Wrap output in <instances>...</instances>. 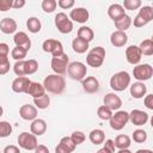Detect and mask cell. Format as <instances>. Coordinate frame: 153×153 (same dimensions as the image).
I'll return each instance as SVG.
<instances>
[{
	"instance_id": "25",
	"label": "cell",
	"mask_w": 153,
	"mask_h": 153,
	"mask_svg": "<svg viewBox=\"0 0 153 153\" xmlns=\"http://www.w3.org/2000/svg\"><path fill=\"white\" fill-rule=\"evenodd\" d=\"M76 37L82 39V41H86L87 43H90L94 37V32L88 26H81V27L78 29V36Z\"/></svg>"
},
{
	"instance_id": "56",
	"label": "cell",
	"mask_w": 153,
	"mask_h": 153,
	"mask_svg": "<svg viewBox=\"0 0 153 153\" xmlns=\"http://www.w3.org/2000/svg\"><path fill=\"white\" fill-rule=\"evenodd\" d=\"M117 153H131V151H129L128 148H124V149H118Z\"/></svg>"
},
{
	"instance_id": "26",
	"label": "cell",
	"mask_w": 153,
	"mask_h": 153,
	"mask_svg": "<svg viewBox=\"0 0 153 153\" xmlns=\"http://www.w3.org/2000/svg\"><path fill=\"white\" fill-rule=\"evenodd\" d=\"M114 23H115V26H116V29L118 31H123L124 32L127 29L130 27V25H131V18L128 14H124L121 18H118L117 20H115Z\"/></svg>"
},
{
	"instance_id": "30",
	"label": "cell",
	"mask_w": 153,
	"mask_h": 153,
	"mask_svg": "<svg viewBox=\"0 0 153 153\" xmlns=\"http://www.w3.org/2000/svg\"><path fill=\"white\" fill-rule=\"evenodd\" d=\"M26 27L30 32L32 33H37L41 31V27H42V24H41V20L36 17H30L27 20H26Z\"/></svg>"
},
{
	"instance_id": "29",
	"label": "cell",
	"mask_w": 153,
	"mask_h": 153,
	"mask_svg": "<svg viewBox=\"0 0 153 153\" xmlns=\"http://www.w3.org/2000/svg\"><path fill=\"white\" fill-rule=\"evenodd\" d=\"M72 48H73V50L75 51V53H78V54H84V53H86V50L88 49V43L86 42V41H82V39H80V38H74L73 39V42H72Z\"/></svg>"
},
{
	"instance_id": "16",
	"label": "cell",
	"mask_w": 153,
	"mask_h": 153,
	"mask_svg": "<svg viewBox=\"0 0 153 153\" xmlns=\"http://www.w3.org/2000/svg\"><path fill=\"white\" fill-rule=\"evenodd\" d=\"M88 17H90V13L85 8V7H76V8H73L69 13V18L71 20H74L76 23H86L88 20Z\"/></svg>"
},
{
	"instance_id": "36",
	"label": "cell",
	"mask_w": 153,
	"mask_h": 153,
	"mask_svg": "<svg viewBox=\"0 0 153 153\" xmlns=\"http://www.w3.org/2000/svg\"><path fill=\"white\" fill-rule=\"evenodd\" d=\"M97 115H98V117H99L100 120H103V121H110V118H111V116H112V111H111L109 108H106L105 105H102V106L98 108Z\"/></svg>"
},
{
	"instance_id": "35",
	"label": "cell",
	"mask_w": 153,
	"mask_h": 153,
	"mask_svg": "<svg viewBox=\"0 0 153 153\" xmlns=\"http://www.w3.org/2000/svg\"><path fill=\"white\" fill-rule=\"evenodd\" d=\"M24 66H25V75H31V74L36 73L38 69V62L33 59L26 60Z\"/></svg>"
},
{
	"instance_id": "31",
	"label": "cell",
	"mask_w": 153,
	"mask_h": 153,
	"mask_svg": "<svg viewBox=\"0 0 153 153\" xmlns=\"http://www.w3.org/2000/svg\"><path fill=\"white\" fill-rule=\"evenodd\" d=\"M139 49L141 51L142 55H146V56H151L153 54V41L151 38L148 39H143L140 45H139Z\"/></svg>"
},
{
	"instance_id": "47",
	"label": "cell",
	"mask_w": 153,
	"mask_h": 153,
	"mask_svg": "<svg viewBox=\"0 0 153 153\" xmlns=\"http://www.w3.org/2000/svg\"><path fill=\"white\" fill-rule=\"evenodd\" d=\"M148 23L142 18V17H140L139 14L134 18V26L135 27H142V26H145V25H147Z\"/></svg>"
},
{
	"instance_id": "38",
	"label": "cell",
	"mask_w": 153,
	"mask_h": 153,
	"mask_svg": "<svg viewBox=\"0 0 153 153\" xmlns=\"http://www.w3.org/2000/svg\"><path fill=\"white\" fill-rule=\"evenodd\" d=\"M41 6H42V10L45 13H51V12H54L56 10L57 1H55V0H43Z\"/></svg>"
},
{
	"instance_id": "53",
	"label": "cell",
	"mask_w": 153,
	"mask_h": 153,
	"mask_svg": "<svg viewBox=\"0 0 153 153\" xmlns=\"http://www.w3.org/2000/svg\"><path fill=\"white\" fill-rule=\"evenodd\" d=\"M25 0H13V5H12V8H16V10H19L22 7L25 6Z\"/></svg>"
},
{
	"instance_id": "7",
	"label": "cell",
	"mask_w": 153,
	"mask_h": 153,
	"mask_svg": "<svg viewBox=\"0 0 153 153\" xmlns=\"http://www.w3.org/2000/svg\"><path fill=\"white\" fill-rule=\"evenodd\" d=\"M54 22H55V26L56 29L61 32V33H69L72 30H73V22L69 19V17L63 13V12H59L55 18H54Z\"/></svg>"
},
{
	"instance_id": "55",
	"label": "cell",
	"mask_w": 153,
	"mask_h": 153,
	"mask_svg": "<svg viewBox=\"0 0 153 153\" xmlns=\"http://www.w3.org/2000/svg\"><path fill=\"white\" fill-rule=\"evenodd\" d=\"M135 153H153L151 149H137Z\"/></svg>"
},
{
	"instance_id": "10",
	"label": "cell",
	"mask_w": 153,
	"mask_h": 153,
	"mask_svg": "<svg viewBox=\"0 0 153 153\" xmlns=\"http://www.w3.org/2000/svg\"><path fill=\"white\" fill-rule=\"evenodd\" d=\"M42 49L45 53H50L53 55V57L55 56H60L63 54V45L60 41L54 39V38H48L43 42L42 44Z\"/></svg>"
},
{
	"instance_id": "9",
	"label": "cell",
	"mask_w": 153,
	"mask_h": 153,
	"mask_svg": "<svg viewBox=\"0 0 153 153\" xmlns=\"http://www.w3.org/2000/svg\"><path fill=\"white\" fill-rule=\"evenodd\" d=\"M18 145L19 147H22L23 149H26V151H35L36 147L38 146L37 143V137L31 134V133H26V131H23L19 134L18 136Z\"/></svg>"
},
{
	"instance_id": "50",
	"label": "cell",
	"mask_w": 153,
	"mask_h": 153,
	"mask_svg": "<svg viewBox=\"0 0 153 153\" xmlns=\"http://www.w3.org/2000/svg\"><path fill=\"white\" fill-rule=\"evenodd\" d=\"M2 153H20V149H19V147H17L14 145H8L4 148Z\"/></svg>"
},
{
	"instance_id": "3",
	"label": "cell",
	"mask_w": 153,
	"mask_h": 153,
	"mask_svg": "<svg viewBox=\"0 0 153 153\" xmlns=\"http://www.w3.org/2000/svg\"><path fill=\"white\" fill-rule=\"evenodd\" d=\"M104 59H105V49L103 47H94L86 55L87 65L93 68L100 67L104 62Z\"/></svg>"
},
{
	"instance_id": "19",
	"label": "cell",
	"mask_w": 153,
	"mask_h": 153,
	"mask_svg": "<svg viewBox=\"0 0 153 153\" xmlns=\"http://www.w3.org/2000/svg\"><path fill=\"white\" fill-rule=\"evenodd\" d=\"M30 130L31 134H33L35 136H41L47 131V122L42 118H36L31 122Z\"/></svg>"
},
{
	"instance_id": "45",
	"label": "cell",
	"mask_w": 153,
	"mask_h": 153,
	"mask_svg": "<svg viewBox=\"0 0 153 153\" xmlns=\"http://www.w3.org/2000/svg\"><path fill=\"white\" fill-rule=\"evenodd\" d=\"M57 5L63 10H68L74 6V0H59Z\"/></svg>"
},
{
	"instance_id": "57",
	"label": "cell",
	"mask_w": 153,
	"mask_h": 153,
	"mask_svg": "<svg viewBox=\"0 0 153 153\" xmlns=\"http://www.w3.org/2000/svg\"><path fill=\"white\" fill-rule=\"evenodd\" d=\"M97 153H110V152H109L106 148H104V147H103V148H100L99 151H97Z\"/></svg>"
},
{
	"instance_id": "54",
	"label": "cell",
	"mask_w": 153,
	"mask_h": 153,
	"mask_svg": "<svg viewBox=\"0 0 153 153\" xmlns=\"http://www.w3.org/2000/svg\"><path fill=\"white\" fill-rule=\"evenodd\" d=\"M35 153H49V149L44 145H38L35 149Z\"/></svg>"
},
{
	"instance_id": "37",
	"label": "cell",
	"mask_w": 153,
	"mask_h": 153,
	"mask_svg": "<svg viewBox=\"0 0 153 153\" xmlns=\"http://www.w3.org/2000/svg\"><path fill=\"white\" fill-rule=\"evenodd\" d=\"M12 133V126L7 121H0V137H7Z\"/></svg>"
},
{
	"instance_id": "14",
	"label": "cell",
	"mask_w": 153,
	"mask_h": 153,
	"mask_svg": "<svg viewBox=\"0 0 153 153\" xmlns=\"http://www.w3.org/2000/svg\"><path fill=\"white\" fill-rule=\"evenodd\" d=\"M31 80L27 76H18L12 81V91L16 93H26Z\"/></svg>"
},
{
	"instance_id": "21",
	"label": "cell",
	"mask_w": 153,
	"mask_h": 153,
	"mask_svg": "<svg viewBox=\"0 0 153 153\" xmlns=\"http://www.w3.org/2000/svg\"><path fill=\"white\" fill-rule=\"evenodd\" d=\"M13 41L16 43L17 47H22V48H25L27 51L30 50L31 48V41L29 38V36L23 32V31H19V32H16L14 37H13Z\"/></svg>"
},
{
	"instance_id": "18",
	"label": "cell",
	"mask_w": 153,
	"mask_h": 153,
	"mask_svg": "<svg viewBox=\"0 0 153 153\" xmlns=\"http://www.w3.org/2000/svg\"><path fill=\"white\" fill-rule=\"evenodd\" d=\"M127 41H128V36H127V33L123 32V31L116 30V31H114V32L111 33V36H110V42H111V44H112L114 47H116V48L124 47L126 43H127Z\"/></svg>"
},
{
	"instance_id": "49",
	"label": "cell",
	"mask_w": 153,
	"mask_h": 153,
	"mask_svg": "<svg viewBox=\"0 0 153 153\" xmlns=\"http://www.w3.org/2000/svg\"><path fill=\"white\" fill-rule=\"evenodd\" d=\"M143 103H145V106L149 110H153V94H147L143 99Z\"/></svg>"
},
{
	"instance_id": "15",
	"label": "cell",
	"mask_w": 153,
	"mask_h": 153,
	"mask_svg": "<svg viewBox=\"0 0 153 153\" xmlns=\"http://www.w3.org/2000/svg\"><path fill=\"white\" fill-rule=\"evenodd\" d=\"M19 116L25 121H33L37 118V108L31 104H24L19 109Z\"/></svg>"
},
{
	"instance_id": "34",
	"label": "cell",
	"mask_w": 153,
	"mask_h": 153,
	"mask_svg": "<svg viewBox=\"0 0 153 153\" xmlns=\"http://www.w3.org/2000/svg\"><path fill=\"white\" fill-rule=\"evenodd\" d=\"M137 14L140 17H142L147 23H149L153 19V7H151V6H142L139 10Z\"/></svg>"
},
{
	"instance_id": "48",
	"label": "cell",
	"mask_w": 153,
	"mask_h": 153,
	"mask_svg": "<svg viewBox=\"0 0 153 153\" xmlns=\"http://www.w3.org/2000/svg\"><path fill=\"white\" fill-rule=\"evenodd\" d=\"M10 48L6 43H0V57H8Z\"/></svg>"
},
{
	"instance_id": "59",
	"label": "cell",
	"mask_w": 153,
	"mask_h": 153,
	"mask_svg": "<svg viewBox=\"0 0 153 153\" xmlns=\"http://www.w3.org/2000/svg\"><path fill=\"white\" fill-rule=\"evenodd\" d=\"M0 153H2V152H1V151H0Z\"/></svg>"
},
{
	"instance_id": "43",
	"label": "cell",
	"mask_w": 153,
	"mask_h": 153,
	"mask_svg": "<svg viewBox=\"0 0 153 153\" xmlns=\"http://www.w3.org/2000/svg\"><path fill=\"white\" fill-rule=\"evenodd\" d=\"M10 67H11V65H10L8 57H0V75L8 73Z\"/></svg>"
},
{
	"instance_id": "4",
	"label": "cell",
	"mask_w": 153,
	"mask_h": 153,
	"mask_svg": "<svg viewBox=\"0 0 153 153\" xmlns=\"http://www.w3.org/2000/svg\"><path fill=\"white\" fill-rule=\"evenodd\" d=\"M67 73H68L71 79H73L75 81H81L86 78L87 67H86V65H84L80 61H74V62H71L68 65Z\"/></svg>"
},
{
	"instance_id": "51",
	"label": "cell",
	"mask_w": 153,
	"mask_h": 153,
	"mask_svg": "<svg viewBox=\"0 0 153 153\" xmlns=\"http://www.w3.org/2000/svg\"><path fill=\"white\" fill-rule=\"evenodd\" d=\"M104 148H106V149H108L110 153H114V152H115V145H114V140H111V139L105 140Z\"/></svg>"
},
{
	"instance_id": "22",
	"label": "cell",
	"mask_w": 153,
	"mask_h": 153,
	"mask_svg": "<svg viewBox=\"0 0 153 153\" xmlns=\"http://www.w3.org/2000/svg\"><path fill=\"white\" fill-rule=\"evenodd\" d=\"M147 93V87L143 82H140V81H136L134 82L131 86H130V94L133 98L135 99H140V98H143Z\"/></svg>"
},
{
	"instance_id": "32",
	"label": "cell",
	"mask_w": 153,
	"mask_h": 153,
	"mask_svg": "<svg viewBox=\"0 0 153 153\" xmlns=\"http://www.w3.org/2000/svg\"><path fill=\"white\" fill-rule=\"evenodd\" d=\"M26 54H27V50L25 48H22V47H14L11 51V56L16 60V61H23L25 57H26Z\"/></svg>"
},
{
	"instance_id": "5",
	"label": "cell",
	"mask_w": 153,
	"mask_h": 153,
	"mask_svg": "<svg viewBox=\"0 0 153 153\" xmlns=\"http://www.w3.org/2000/svg\"><path fill=\"white\" fill-rule=\"evenodd\" d=\"M109 122H110V127L114 130H121L129 122V112L124 110H117L115 114H112Z\"/></svg>"
},
{
	"instance_id": "2",
	"label": "cell",
	"mask_w": 153,
	"mask_h": 153,
	"mask_svg": "<svg viewBox=\"0 0 153 153\" xmlns=\"http://www.w3.org/2000/svg\"><path fill=\"white\" fill-rule=\"evenodd\" d=\"M130 85V75L126 71L115 73L110 79V87L115 92H122Z\"/></svg>"
},
{
	"instance_id": "11",
	"label": "cell",
	"mask_w": 153,
	"mask_h": 153,
	"mask_svg": "<svg viewBox=\"0 0 153 153\" xmlns=\"http://www.w3.org/2000/svg\"><path fill=\"white\" fill-rule=\"evenodd\" d=\"M104 105L106 108H109L111 111H117L120 110V108L122 106V99L115 93V92H110V93H106L104 96Z\"/></svg>"
},
{
	"instance_id": "6",
	"label": "cell",
	"mask_w": 153,
	"mask_h": 153,
	"mask_svg": "<svg viewBox=\"0 0 153 153\" xmlns=\"http://www.w3.org/2000/svg\"><path fill=\"white\" fill-rule=\"evenodd\" d=\"M133 75L140 82H143L146 80H149L152 78V75H153V67L149 63L136 65L133 68Z\"/></svg>"
},
{
	"instance_id": "41",
	"label": "cell",
	"mask_w": 153,
	"mask_h": 153,
	"mask_svg": "<svg viewBox=\"0 0 153 153\" xmlns=\"http://www.w3.org/2000/svg\"><path fill=\"white\" fill-rule=\"evenodd\" d=\"M25 61H16L13 66V72L17 76H24L25 75Z\"/></svg>"
},
{
	"instance_id": "46",
	"label": "cell",
	"mask_w": 153,
	"mask_h": 153,
	"mask_svg": "<svg viewBox=\"0 0 153 153\" xmlns=\"http://www.w3.org/2000/svg\"><path fill=\"white\" fill-rule=\"evenodd\" d=\"M13 0H0V11L6 12L10 8H12Z\"/></svg>"
},
{
	"instance_id": "28",
	"label": "cell",
	"mask_w": 153,
	"mask_h": 153,
	"mask_svg": "<svg viewBox=\"0 0 153 153\" xmlns=\"http://www.w3.org/2000/svg\"><path fill=\"white\" fill-rule=\"evenodd\" d=\"M114 145H115V148H118V149L129 148V146H130V137L128 135L120 134V135L116 136V139L114 141Z\"/></svg>"
},
{
	"instance_id": "20",
	"label": "cell",
	"mask_w": 153,
	"mask_h": 153,
	"mask_svg": "<svg viewBox=\"0 0 153 153\" xmlns=\"http://www.w3.org/2000/svg\"><path fill=\"white\" fill-rule=\"evenodd\" d=\"M0 30L1 32H4L5 35H10L17 31V22L13 18L6 17L4 19H1L0 22Z\"/></svg>"
},
{
	"instance_id": "12",
	"label": "cell",
	"mask_w": 153,
	"mask_h": 153,
	"mask_svg": "<svg viewBox=\"0 0 153 153\" xmlns=\"http://www.w3.org/2000/svg\"><path fill=\"white\" fill-rule=\"evenodd\" d=\"M142 54L139 49V45H129L126 49V59L130 65H139V62L141 61Z\"/></svg>"
},
{
	"instance_id": "8",
	"label": "cell",
	"mask_w": 153,
	"mask_h": 153,
	"mask_svg": "<svg viewBox=\"0 0 153 153\" xmlns=\"http://www.w3.org/2000/svg\"><path fill=\"white\" fill-rule=\"evenodd\" d=\"M69 62V59H68V55L67 54H62L60 56H55V57H51V69L54 71L55 74H59V75H63L66 72H67V67H68V63Z\"/></svg>"
},
{
	"instance_id": "24",
	"label": "cell",
	"mask_w": 153,
	"mask_h": 153,
	"mask_svg": "<svg viewBox=\"0 0 153 153\" xmlns=\"http://www.w3.org/2000/svg\"><path fill=\"white\" fill-rule=\"evenodd\" d=\"M126 14V10L122 7V5H120V4H112V5H110L109 6V8H108V16L115 22V20H117L118 18H121L122 16H124Z\"/></svg>"
},
{
	"instance_id": "33",
	"label": "cell",
	"mask_w": 153,
	"mask_h": 153,
	"mask_svg": "<svg viewBox=\"0 0 153 153\" xmlns=\"http://www.w3.org/2000/svg\"><path fill=\"white\" fill-rule=\"evenodd\" d=\"M33 104H35V106L37 109H42V110L47 109L49 106V104H50V97L48 94H43L39 98H35L33 99Z\"/></svg>"
},
{
	"instance_id": "40",
	"label": "cell",
	"mask_w": 153,
	"mask_h": 153,
	"mask_svg": "<svg viewBox=\"0 0 153 153\" xmlns=\"http://www.w3.org/2000/svg\"><path fill=\"white\" fill-rule=\"evenodd\" d=\"M133 140L137 143H142L147 140V133L143 129H136L133 131Z\"/></svg>"
},
{
	"instance_id": "17",
	"label": "cell",
	"mask_w": 153,
	"mask_h": 153,
	"mask_svg": "<svg viewBox=\"0 0 153 153\" xmlns=\"http://www.w3.org/2000/svg\"><path fill=\"white\" fill-rule=\"evenodd\" d=\"M81 85L86 93H96L99 90V81L96 76H86L84 80H81Z\"/></svg>"
},
{
	"instance_id": "23",
	"label": "cell",
	"mask_w": 153,
	"mask_h": 153,
	"mask_svg": "<svg viewBox=\"0 0 153 153\" xmlns=\"http://www.w3.org/2000/svg\"><path fill=\"white\" fill-rule=\"evenodd\" d=\"M26 93L30 94L31 97H33V99H35V98H39L43 94H45V90H44L42 84H39L37 81H31L29 87H27Z\"/></svg>"
},
{
	"instance_id": "52",
	"label": "cell",
	"mask_w": 153,
	"mask_h": 153,
	"mask_svg": "<svg viewBox=\"0 0 153 153\" xmlns=\"http://www.w3.org/2000/svg\"><path fill=\"white\" fill-rule=\"evenodd\" d=\"M55 153H72L65 145H62L61 142H59V145L55 147Z\"/></svg>"
},
{
	"instance_id": "44",
	"label": "cell",
	"mask_w": 153,
	"mask_h": 153,
	"mask_svg": "<svg viewBox=\"0 0 153 153\" xmlns=\"http://www.w3.org/2000/svg\"><path fill=\"white\" fill-rule=\"evenodd\" d=\"M60 142H61L62 145H65L71 152H73V151L75 149V147H76V145L73 142V140L71 139V136H65V137H62V139L60 140Z\"/></svg>"
},
{
	"instance_id": "13",
	"label": "cell",
	"mask_w": 153,
	"mask_h": 153,
	"mask_svg": "<svg viewBox=\"0 0 153 153\" xmlns=\"http://www.w3.org/2000/svg\"><path fill=\"white\" fill-rule=\"evenodd\" d=\"M148 114L142 111V110H139V109H135L133 110L130 114H129V121L134 124V126H143L148 122Z\"/></svg>"
},
{
	"instance_id": "39",
	"label": "cell",
	"mask_w": 153,
	"mask_h": 153,
	"mask_svg": "<svg viewBox=\"0 0 153 153\" xmlns=\"http://www.w3.org/2000/svg\"><path fill=\"white\" fill-rule=\"evenodd\" d=\"M141 5H142L141 0H124L122 7L126 10H129V11H134V10L140 8Z\"/></svg>"
},
{
	"instance_id": "27",
	"label": "cell",
	"mask_w": 153,
	"mask_h": 153,
	"mask_svg": "<svg viewBox=\"0 0 153 153\" xmlns=\"http://www.w3.org/2000/svg\"><path fill=\"white\" fill-rule=\"evenodd\" d=\"M88 139L93 145H100L105 140V134L102 129H93L88 134Z\"/></svg>"
},
{
	"instance_id": "1",
	"label": "cell",
	"mask_w": 153,
	"mask_h": 153,
	"mask_svg": "<svg viewBox=\"0 0 153 153\" xmlns=\"http://www.w3.org/2000/svg\"><path fill=\"white\" fill-rule=\"evenodd\" d=\"M43 87L49 93L60 94L63 92L66 87V80L62 75L59 74H49L43 80Z\"/></svg>"
},
{
	"instance_id": "58",
	"label": "cell",
	"mask_w": 153,
	"mask_h": 153,
	"mask_svg": "<svg viewBox=\"0 0 153 153\" xmlns=\"http://www.w3.org/2000/svg\"><path fill=\"white\" fill-rule=\"evenodd\" d=\"M2 114H4V109H2V106L0 105V117L2 116Z\"/></svg>"
},
{
	"instance_id": "42",
	"label": "cell",
	"mask_w": 153,
	"mask_h": 153,
	"mask_svg": "<svg viewBox=\"0 0 153 153\" xmlns=\"http://www.w3.org/2000/svg\"><path fill=\"white\" fill-rule=\"evenodd\" d=\"M71 139L73 140V142H74L75 145H81V143L86 140V135H85L82 131H80V130H75V131L72 133Z\"/></svg>"
}]
</instances>
